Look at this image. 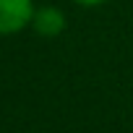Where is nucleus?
I'll list each match as a JSON object with an SVG mask.
<instances>
[{
  "label": "nucleus",
  "instance_id": "nucleus-2",
  "mask_svg": "<svg viewBox=\"0 0 133 133\" xmlns=\"http://www.w3.org/2000/svg\"><path fill=\"white\" fill-rule=\"evenodd\" d=\"M31 29L39 34V37H57L65 31V13L55 5H42L37 8L34 18H31Z\"/></svg>",
  "mask_w": 133,
  "mask_h": 133
},
{
  "label": "nucleus",
  "instance_id": "nucleus-1",
  "mask_svg": "<svg viewBox=\"0 0 133 133\" xmlns=\"http://www.w3.org/2000/svg\"><path fill=\"white\" fill-rule=\"evenodd\" d=\"M34 13H37L34 0H0V37L31 26Z\"/></svg>",
  "mask_w": 133,
  "mask_h": 133
},
{
  "label": "nucleus",
  "instance_id": "nucleus-3",
  "mask_svg": "<svg viewBox=\"0 0 133 133\" xmlns=\"http://www.w3.org/2000/svg\"><path fill=\"white\" fill-rule=\"evenodd\" d=\"M71 3H76V5H84V8H97V5L107 3V0H71Z\"/></svg>",
  "mask_w": 133,
  "mask_h": 133
}]
</instances>
